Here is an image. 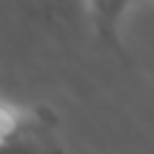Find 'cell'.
Returning <instances> with one entry per match:
<instances>
[{
	"label": "cell",
	"mask_w": 154,
	"mask_h": 154,
	"mask_svg": "<svg viewBox=\"0 0 154 154\" xmlns=\"http://www.w3.org/2000/svg\"><path fill=\"white\" fill-rule=\"evenodd\" d=\"M0 154H65V147L58 135L34 137V140H17V142H0Z\"/></svg>",
	"instance_id": "1"
}]
</instances>
